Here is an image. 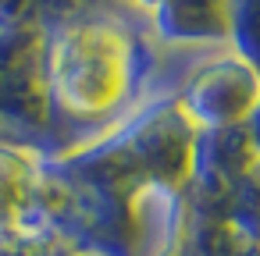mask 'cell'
Returning a JSON list of instances; mask_svg holds the SVG:
<instances>
[{
	"instance_id": "cell-1",
	"label": "cell",
	"mask_w": 260,
	"mask_h": 256,
	"mask_svg": "<svg viewBox=\"0 0 260 256\" xmlns=\"http://www.w3.org/2000/svg\"><path fill=\"white\" fill-rule=\"evenodd\" d=\"M139 32L111 8L86 4L43 32V86L50 114H61L89 139L96 125H121L128 114L160 100L146 89L157 61H146Z\"/></svg>"
},
{
	"instance_id": "cell-2",
	"label": "cell",
	"mask_w": 260,
	"mask_h": 256,
	"mask_svg": "<svg viewBox=\"0 0 260 256\" xmlns=\"http://www.w3.org/2000/svg\"><path fill=\"white\" fill-rule=\"evenodd\" d=\"M175 100L200 132L235 128L246 125L260 103V75L235 50H217L182 79Z\"/></svg>"
}]
</instances>
